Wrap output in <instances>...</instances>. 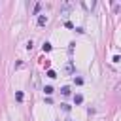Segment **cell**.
Instances as JSON below:
<instances>
[{"instance_id":"cell-8","label":"cell","mask_w":121,"mask_h":121,"mask_svg":"<svg viewBox=\"0 0 121 121\" xmlns=\"http://www.w3.org/2000/svg\"><path fill=\"white\" fill-rule=\"evenodd\" d=\"M47 78H57V74L53 70H47Z\"/></svg>"},{"instance_id":"cell-9","label":"cell","mask_w":121,"mask_h":121,"mask_svg":"<svg viewBox=\"0 0 121 121\" xmlns=\"http://www.w3.org/2000/svg\"><path fill=\"white\" fill-rule=\"evenodd\" d=\"M74 83H78V85H81V83H83V79H81V78H76V79H74Z\"/></svg>"},{"instance_id":"cell-7","label":"cell","mask_w":121,"mask_h":121,"mask_svg":"<svg viewBox=\"0 0 121 121\" xmlns=\"http://www.w3.org/2000/svg\"><path fill=\"white\" fill-rule=\"evenodd\" d=\"M60 93H62V95H70V87H62Z\"/></svg>"},{"instance_id":"cell-1","label":"cell","mask_w":121,"mask_h":121,"mask_svg":"<svg viewBox=\"0 0 121 121\" xmlns=\"http://www.w3.org/2000/svg\"><path fill=\"white\" fill-rule=\"evenodd\" d=\"M81 6H83L85 9H93V8H95V2H81Z\"/></svg>"},{"instance_id":"cell-2","label":"cell","mask_w":121,"mask_h":121,"mask_svg":"<svg viewBox=\"0 0 121 121\" xmlns=\"http://www.w3.org/2000/svg\"><path fill=\"white\" fill-rule=\"evenodd\" d=\"M47 23V15H40L38 17V25H45Z\"/></svg>"},{"instance_id":"cell-6","label":"cell","mask_w":121,"mask_h":121,"mask_svg":"<svg viewBox=\"0 0 121 121\" xmlns=\"http://www.w3.org/2000/svg\"><path fill=\"white\" fill-rule=\"evenodd\" d=\"M42 49H43V51H51V43H47V42H45V43L42 45Z\"/></svg>"},{"instance_id":"cell-5","label":"cell","mask_w":121,"mask_h":121,"mask_svg":"<svg viewBox=\"0 0 121 121\" xmlns=\"http://www.w3.org/2000/svg\"><path fill=\"white\" fill-rule=\"evenodd\" d=\"M74 102H76V104H81V102H83V96H81V95H76V96H74Z\"/></svg>"},{"instance_id":"cell-4","label":"cell","mask_w":121,"mask_h":121,"mask_svg":"<svg viewBox=\"0 0 121 121\" xmlns=\"http://www.w3.org/2000/svg\"><path fill=\"white\" fill-rule=\"evenodd\" d=\"M43 93H45V95H51V93H53V87H51V85H45V87H43Z\"/></svg>"},{"instance_id":"cell-3","label":"cell","mask_w":121,"mask_h":121,"mask_svg":"<svg viewBox=\"0 0 121 121\" xmlns=\"http://www.w3.org/2000/svg\"><path fill=\"white\" fill-rule=\"evenodd\" d=\"M64 70H66L68 74H72V72H74V66H72V62H68V64L64 66Z\"/></svg>"},{"instance_id":"cell-10","label":"cell","mask_w":121,"mask_h":121,"mask_svg":"<svg viewBox=\"0 0 121 121\" xmlns=\"http://www.w3.org/2000/svg\"><path fill=\"white\" fill-rule=\"evenodd\" d=\"M15 96H17V100H19V102H21V100H23V93H21V91H19V93H17V95H15Z\"/></svg>"}]
</instances>
